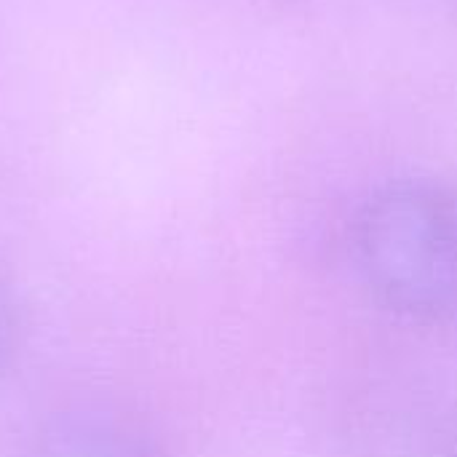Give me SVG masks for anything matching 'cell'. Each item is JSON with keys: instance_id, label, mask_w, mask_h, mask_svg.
I'll return each instance as SVG.
<instances>
[{"instance_id": "cell-3", "label": "cell", "mask_w": 457, "mask_h": 457, "mask_svg": "<svg viewBox=\"0 0 457 457\" xmlns=\"http://www.w3.org/2000/svg\"><path fill=\"white\" fill-rule=\"evenodd\" d=\"M16 345H19V316L5 284L0 281V375L13 361Z\"/></svg>"}, {"instance_id": "cell-1", "label": "cell", "mask_w": 457, "mask_h": 457, "mask_svg": "<svg viewBox=\"0 0 457 457\" xmlns=\"http://www.w3.org/2000/svg\"><path fill=\"white\" fill-rule=\"evenodd\" d=\"M356 276L391 316L457 327V185L404 179L372 193L348 238Z\"/></svg>"}, {"instance_id": "cell-4", "label": "cell", "mask_w": 457, "mask_h": 457, "mask_svg": "<svg viewBox=\"0 0 457 457\" xmlns=\"http://www.w3.org/2000/svg\"><path fill=\"white\" fill-rule=\"evenodd\" d=\"M426 457H457V412L447 415L428 439Z\"/></svg>"}, {"instance_id": "cell-2", "label": "cell", "mask_w": 457, "mask_h": 457, "mask_svg": "<svg viewBox=\"0 0 457 457\" xmlns=\"http://www.w3.org/2000/svg\"><path fill=\"white\" fill-rule=\"evenodd\" d=\"M29 457H171L153 426L126 404L78 396L40 423Z\"/></svg>"}]
</instances>
